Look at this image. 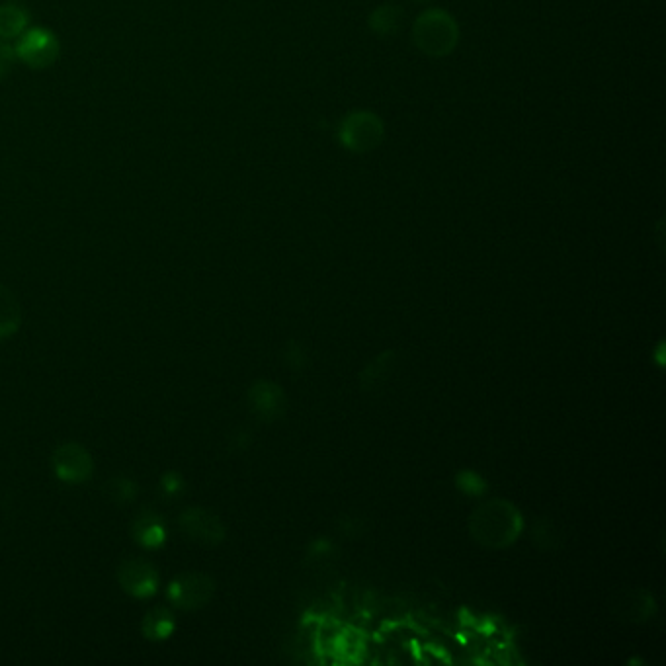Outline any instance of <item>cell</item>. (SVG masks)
I'll return each mask as SVG.
<instances>
[{"instance_id":"1","label":"cell","mask_w":666,"mask_h":666,"mask_svg":"<svg viewBox=\"0 0 666 666\" xmlns=\"http://www.w3.org/2000/svg\"><path fill=\"white\" fill-rule=\"evenodd\" d=\"M473 536L485 545L502 547L514 542L520 534V514L516 508L502 500L485 502L471 518Z\"/></svg>"},{"instance_id":"2","label":"cell","mask_w":666,"mask_h":666,"mask_svg":"<svg viewBox=\"0 0 666 666\" xmlns=\"http://www.w3.org/2000/svg\"><path fill=\"white\" fill-rule=\"evenodd\" d=\"M458 38L456 20L444 10H428L415 24V43L418 49L432 57H442L452 53Z\"/></svg>"},{"instance_id":"3","label":"cell","mask_w":666,"mask_h":666,"mask_svg":"<svg viewBox=\"0 0 666 666\" xmlns=\"http://www.w3.org/2000/svg\"><path fill=\"white\" fill-rule=\"evenodd\" d=\"M14 53L22 65L34 71H43L53 67L61 57V42L51 30L34 26L26 28L24 34L16 38Z\"/></svg>"},{"instance_id":"4","label":"cell","mask_w":666,"mask_h":666,"mask_svg":"<svg viewBox=\"0 0 666 666\" xmlns=\"http://www.w3.org/2000/svg\"><path fill=\"white\" fill-rule=\"evenodd\" d=\"M215 594V581L206 573H182L168 584V600L182 612H196L208 606Z\"/></svg>"},{"instance_id":"5","label":"cell","mask_w":666,"mask_h":666,"mask_svg":"<svg viewBox=\"0 0 666 666\" xmlns=\"http://www.w3.org/2000/svg\"><path fill=\"white\" fill-rule=\"evenodd\" d=\"M385 129L372 112H354L340 125V141L354 153H368L383 141Z\"/></svg>"},{"instance_id":"6","label":"cell","mask_w":666,"mask_h":666,"mask_svg":"<svg viewBox=\"0 0 666 666\" xmlns=\"http://www.w3.org/2000/svg\"><path fill=\"white\" fill-rule=\"evenodd\" d=\"M51 467L57 479L67 485H83L94 475L92 456L77 442L59 446L51 456Z\"/></svg>"},{"instance_id":"7","label":"cell","mask_w":666,"mask_h":666,"mask_svg":"<svg viewBox=\"0 0 666 666\" xmlns=\"http://www.w3.org/2000/svg\"><path fill=\"white\" fill-rule=\"evenodd\" d=\"M178 528L184 538L204 547H213L225 540L223 522L206 508H186L178 518Z\"/></svg>"},{"instance_id":"8","label":"cell","mask_w":666,"mask_h":666,"mask_svg":"<svg viewBox=\"0 0 666 666\" xmlns=\"http://www.w3.org/2000/svg\"><path fill=\"white\" fill-rule=\"evenodd\" d=\"M118 583L133 598H151L159 590V571L147 559H125L118 567Z\"/></svg>"},{"instance_id":"9","label":"cell","mask_w":666,"mask_h":666,"mask_svg":"<svg viewBox=\"0 0 666 666\" xmlns=\"http://www.w3.org/2000/svg\"><path fill=\"white\" fill-rule=\"evenodd\" d=\"M131 538L143 549H161L168 540L167 522L153 510H143L131 522Z\"/></svg>"},{"instance_id":"10","label":"cell","mask_w":666,"mask_h":666,"mask_svg":"<svg viewBox=\"0 0 666 666\" xmlns=\"http://www.w3.org/2000/svg\"><path fill=\"white\" fill-rule=\"evenodd\" d=\"M249 403L252 411L262 418H278L284 407L282 391L268 381L254 383L249 391Z\"/></svg>"},{"instance_id":"11","label":"cell","mask_w":666,"mask_h":666,"mask_svg":"<svg viewBox=\"0 0 666 666\" xmlns=\"http://www.w3.org/2000/svg\"><path fill=\"white\" fill-rule=\"evenodd\" d=\"M174 629H176V620H174V614L168 610L167 606L151 608L145 614L143 622H141L143 637L149 639V641H155V643L170 639Z\"/></svg>"},{"instance_id":"12","label":"cell","mask_w":666,"mask_h":666,"mask_svg":"<svg viewBox=\"0 0 666 666\" xmlns=\"http://www.w3.org/2000/svg\"><path fill=\"white\" fill-rule=\"evenodd\" d=\"M30 28V14L18 2L0 4V40L10 42L16 40L24 30Z\"/></svg>"},{"instance_id":"13","label":"cell","mask_w":666,"mask_h":666,"mask_svg":"<svg viewBox=\"0 0 666 666\" xmlns=\"http://www.w3.org/2000/svg\"><path fill=\"white\" fill-rule=\"evenodd\" d=\"M20 325H22V309L18 297L10 292V288L0 284V340L18 333Z\"/></svg>"},{"instance_id":"14","label":"cell","mask_w":666,"mask_h":666,"mask_svg":"<svg viewBox=\"0 0 666 666\" xmlns=\"http://www.w3.org/2000/svg\"><path fill=\"white\" fill-rule=\"evenodd\" d=\"M370 26L381 36H393L403 26V10L399 6H381L372 14Z\"/></svg>"},{"instance_id":"15","label":"cell","mask_w":666,"mask_h":666,"mask_svg":"<svg viewBox=\"0 0 666 666\" xmlns=\"http://www.w3.org/2000/svg\"><path fill=\"white\" fill-rule=\"evenodd\" d=\"M104 493L108 495V499L112 500L114 504L125 506V504H129V502H133V500L137 499L139 485H137L131 477L118 475V477H112V479L106 483Z\"/></svg>"},{"instance_id":"16","label":"cell","mask_w":666,"mask_h":666,"mask_svg":"<svg viewBox=\"0 0 666 666\" xmlns=\"http://www.w3.org/2000/svg\"><path fill=\"white\" fill-rule=\"evenodd\" d=\"M184 489H186V481H184V477L178 471H167L161 477V491L167 497H180Z\"/></svg>"},{"instance_id":"17","label":"cell","mask_w":666,"mask_h":666,"mask_svg":"<svg viewBox=\"0 0 666 666\" xmlns=\"http://www.w3.org/2000/svg\"><path fill=\"white\" fill-rule=\"evenodd\" d=\"M16 61L18 59H16L14 47L10 43L0 40V81H4L12 73Z\"/></svg>"},{"instance_id":"18","label":"cell","mask_w":666,"mask_h":666,"mask_svg":"<svg viewBox=\"0 0 666 666\" xmlns=\"http://www.w3.org/2000/svg\"><path fill=\"white\" fill-rule=\"evenodd\" d=\"M418 2H428V0H418Z\"/></svg>"}]
</instances>
